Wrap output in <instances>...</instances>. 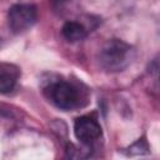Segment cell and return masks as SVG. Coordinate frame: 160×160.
I'll return each mask as SVG.
<instances>
[{
	"label": "cell",
	"mask_w": 160,
	"mask_h": 160,
	"mask_svg": "<svg viewBox=\"0 0 160 160\" xmlns=\"http://www.w3.org/2000/svg\"><path fill=\"white\" fill-rule=\"evenodd\" d=\"M134 58L132 46L119 39L106 41L98 52V62L108 72L122 71L132 62Z\"/></svg>",
	"instance_id": "6da1fadb"
},
{
	"label": "cell",
	"mask_w": 160,
	"mask_h": 160,
	"mask_svg": "<svg viewBox=\"0 0 160 160\" xmlns=\"http://www.w3.org/2000/svg\"><path fill=\"white\" fill-rule=\"evenodd\" d=\"M38 11L32 4H14L8 11V24L14 34L28 31L36 21Z\"/></svg>",
	"instance_id": "7a4b0ae2"
},
{
	"label": "cell",
	"mask_w": 160,
	"mask_h": 160,
	"mask_svg": "<svg viewBox=\"0 0 160 160\" xmlns=\"http://www.w3.org/2000/svg\"><path fill=\"white\" fill-rule=\"evenodd\" d=\"M46 95L49 100L62 110H70L79 104L78 90L66 81H56L46 88Z\"/></svg>",
	"instance_id": "3957f363"
},
{
	"label": "cell",
	"mask_w": 160,
	"mask_h": 160,
	"mask_svg": "<svg viewBox=\"0 0 160 160\" xmlns=\"http://www.w3.org/2000/svg\"><path fill=\"white\" fill-rule=\"evenodd\" d=\"M74 132L79 141L89 145L101 136V126L90 116H80L74 122Z\"/></svg>",
	"instance_id": "277c9868"
},
{
	"label": "cell",
	"mask_w": 160,
	"mask_h": 160,
	"mask_svg": "<svg viewBox=\"0 0 160 160\" xmlns=\"http://www.w3.org/2000/svg\"><path fill=\"white\" fill-rule=\"evenodd\" d=\"M20 70L14 64H0V94H9L16 86Z\"/></svg>",
	"instance_id": "5b68a950"
},
{
	"label": "cell",
	"mask_w": 160,
	"mask_h": 160,
	"mask_svg": "<svg viewBox=\"0 0 160 160\" xmlns=\"http://www.w3.org/2000/svg\"><path fill=\"white\" fill-rule=\"evenodd\" d=\"M62 36L69 41V42H78L81 41L86 38V29L82 24L78 22V21H66L62 25L61 29Z\"/></svg>",
	"instance_id": "8992f818"
},
{
	"label": "cell",
	"mask_w": 160,
	"mask_h": 160,
	"mask_svg": "<svg viewBox=\"0 0 160 160\" xmlns=\"http://www.w3.org/2000/svg\"><path fill=\"white\" fill-rule=\"evenodd\" d=\"M129 152L131 155H142V154H148L149 152V146H148V142L141 139V140H138L135 144H132L130 148H129Z\"/></svg>",
	"instance_id": "52a82bcc"
},
{
	"label": "cell",
	"mask_w": 160,
	"mask_h": 160,
	"mask_svg": "<svg viewBox=\"0 0 160 160\" xmlns=\"http://www.w3.org/2000/svg\"><path fill=\"white\" fill-rule=\"evenodd\" d=\"M74 159V150H72V146L69 145L68 150H66V154H65V158L64 160H72Z\"/></svg>",
	"instance_id": "ba28073f"
}]
</instances>
